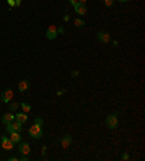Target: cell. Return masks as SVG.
I'll list each match as a JSON object with an SVG mask.
<instances>
[{
	"label": "cell",
	"instance_id": "1",
	"mask_svg": "<svg viewBox=\"0 0 145 161\" xmlns=\"http://www.w3.org/2000/svg\"><path fill=\"white\" fill-rule=\"evenodd\" d=\"M28 134H29V137H32L34 139H41V138H42V126L34 123V125L29 128Z\"/></svg>",
	"mask_w": 145,
	"mask_h": 161
},
{
	"label": "cell",
	"instance_id": "2",
	"mask_svg": "<svg viewBox=\"0 0 145 161\" xmlns=\"http://www.w3.org/2000/svg\"><path fill=\"white\" fill-rule=\"evenodd\" d=\"M118 123H119V120H118V113H112L106 118V126H108L109 129H115L116 126H118Z\"/></svg>",
	"mask_w": 145,
	"mask_h": 161
},
{
	"label": "cell",
	"instance_id": "3",
	"mask_svg": "<svg viewBox=\"0 0 145 161\" xmlns=\"http://www.w3.org/2000/svg\"><path fill=\"white\" fill-rule=\"evenodd\" d=\"M45 35H47L48 39H55L57 35H58V32H57V26H55V25H49L47 32H45Z\"/></svg>",
	"mask_w": 145,
	"mask_h": 161
},
{
	"label": "cell",
	"instance_id": "4",
	"mask_svg": "<svg viewBox=\"0 0 145 161\" xmlns=\"http://www.w3.org/2000/svg\"><path fill=\"white\" fill-rule=\"evenodd\" d=\"M0 97H2V100L5 102V103H9V102H10V100L13 99V91H12L10 89L3 90V91H2V96H0Z\"/></svg>",
	"mask_w": 145,
	"mask_h": 161
},
{
	"label": "cell",
	"instance_id": "5",
	"mask_svg": "<svg viewBox=\"0 0 145 161\" xmlns=\"http://www.w3.org/2000/svg\"><path fill=\"white\" fill-rule=\"evenodd\" d=\"M0 144H2V147H3L5 149H12L13 145H15V144L10 141V138H7V137H2V138H0Z\"/></svg>",
	"mask_w": 145,
	"mask_h": 161
},
{
	"label": "cell",
	"instance_id": "6",
	"mask_svg": "<svg viewBox=\"0 0 145 161\" xmlns=\"http://www.w3.org/2000/svg\"><path fill=\"white\" fill-rule=\"evenodd\" d=\"M97 41L103 42V44H108V42L110 41V35H109L108 32H104V30H100V32L97 34Z\"/></svg>",
	"mask_w": 145,
	"mask_h": 161
},
{
	"label": "cell",
	"instance_id": "7",
	"mask_svg": "<svg viewBox=\"0 0 145 161\" xmlns=\"http://www.w3.org/2000/svg\"><path fill=\"white\" fill-rule=\"evenodd\" d=\"M19 151H20V154H25L28 155L30 152V147L28 142H25V141H20L19 142Z\"/></svg>",
	"mask_w": 145,
	"mask_h": 161
},
{
	"label": "cell",
	"instance_id": "8",
	"mask_svg": "<svg viewBox=\"0 0 145 161\" xmlns=\"http://www.w3.org/2000/svg\"><path fill=\"white\" fill-rule=\"evenodd\" d=\"M74 10H76L77 15H86L87 13V7L83 3H77V5H74Z\"/></svg>",
	"mask_w": 145,
	"mask_h": 161
},
{
	"label": "cell",
	"instance_id": "9",
	"mask_svg": "<svg viewBox=\"0 0 145 161\" xmlns=\"http://www.w3.org/2000/svg\"><path fill=\"white\" fill-rule=\"evenodd\" d=\"M15 120H18L19 123H22V125H23L25 122L28 120V115L25 113V112H19V113L15 115Z\"/></svg>",
	"mask_w": 145,
	"mask_h": 161
},
{
	"label": "cell",
	"instance_id": "10",
	"mask_svg": "<svg viewBox=\"0 0 145 161\" xmlns=\"http://www.w3.org/2000/svg\"><path fill=\"white\" fill-rule=\"evenodd\" d=\"M15 120V115L12 113V112H9V113H5L3 116H2V122L6 125V123H10V122H13Z\"/></svg>",
	"mask_w": 145,
	"mask_h": 161
},
{
	"label": "cell",
	"instance_id": "11",
	"mask_svg": "<svg viewBox=\"0 0 145 161\" xmlns=\"http://www.w3.org/2000/svg\"><path fill=\"white\" fill-rule=\"evenodd\" d=\"M71 142H72L71 137H70V135H65V137H62V139H61V147H62V148H68V147L71 145Z\"/></svg>",
	"mask_w": 145,
	"mask_h": 161
},
{
	"label": "cell",
	"instance_id": "12",
	"mask_svg": "<svg viewBox=\"0 0 145 161\" xmlns=\"http://www.w3.org/2000/svg\"><path fill=\"white\" fill-rule=\"evenodd\" d=\"M10 135V141H12L13 144H19L20 142V139H22V137H20V134L19 132H12V134H9Z\"/></svg>",
	"mask_w": 145,
	"mask_h": 161
},
{
	"label": "cell",
	"instance_id": "13",
	"mask_svg": "<svg viewBox=\"0 0 145 161\" xmlns=\"http://www.w3.org/2000/svg\"><path fill=\"white\" fill-rule=\"evenodd\" d=\"M9 126H10V128H12V131L15 132H19V131H22V123H19L18 120H13V122H10V123H9Z\"/></svg>",
	"mask_w": 145,
	"mask_h": 161
},
{
	"label": "cell",
	"instance_id": "14",
	"mask_svg": "<svg viewBox=\"0 0 145 161\" xmlns=\"http://www.w3.org/2000/svg\"><path fill=\"white\" fill-rule=\"evenodd\" d=\"M18 89H19V91H26V90L29 89V81H28V80H22V81L19 83Z\"/></svg>",
	"mask_w": 145,
	"mask_h": 161
},
{
	"label": "cell",
	"instance_id": "15",
	"mask_svg": "<svg viewBox=\"0 0 145 161\" xmlns=\"http://www.w3.org/2000/svg\"><path fill=\"white\" fill-rule=\"evenodd\" d=\"M19 106L22 107V110H23L25 113H28V112L30 110V105H29V103H20Z\"/></svg>",
	"mask_w": 145,
	"mask_h": 161
},
{
	"label": "cell",
	"instance_id": "16",
	"mask_svg": "<svg viewBox=\"0 0 145 161\" xmlns=\"http://www.w3.org/2000/svg\"><path fill=\"white\" fill-rule=\"evenodd\" d=\"M18 107H19V103H16V102H12V103H10V106H9V110H10V112H15Z\"/></svg>",
	"mask_w": 145,
	"mask_h": 161
},
{
	"label": "cell",
	"instance_id": "17",
	"mask_svg": "<svg viewBox=\"0 0 145 161\" xmlns=\"http://www.w3.org/2000/svg\"><path fill=\"white\" fill-rule=\"evenodd\" d=\"M74 25H76L77 28H81V26H84V22H83L81 19H76V20H74Z\"/></svg>",
	"mask_w": 145,
	"mask_h": 161
},
{
	"label": "cell",
	"instance_id": "18",
	"mask_svg": "<svg viewBox=\"0 0 145 161\" xmlns=\"http://www.w3.org/2000/svg\"><path fill=\"white\" fill-rule=\"evenodd\" d=\"M35 123H36V125H39V126H44V120L41 119V118H36V119H35Z\"/></svg>",
	"mask_w": 145,
	"mask_h": 161
},
{
	"label": "cell",
	"instance_id": "19",
	"mask_svg": "<svg viewBox=\"0 0 145 161\" xmlns=\"http://www.w3.org/2000/svg\"><path fill=\"white\" fill-rule=\"evenodd\" d=\"M104 5H106L108 7H110L112 5H113V0H104Z\"/></svg>",
	"mask_w": 145,
	"mask_h": 161
},
{
	"label": "cell",
	"instance_id": "20",
	"mask_svg": "<svg viewBox=\"0 0 145 161\" xmlns=\"http://www.w3.org/2000/svg\"><path fill=\"white\" fill-rule=\"evenodd\" d=\"M121 158H122V160H129V154H126V152H125V154H122Z\"/></svg>",
	"mask_w": 145,
	"mask_h": 161
},
{
	"label": "cell",
	"instance_id": "21",
	"mask_svg": "<svg viewBox=\"0 0 145 161\" xmlns=\"http://www.w3.org/2000/svg\"><path fill=\"white\" fill-rule=\"evenodd\" d=\"M62 20H64V22H68V20H70V16H68V15H64Z\"/></svg>",
	"mask_w": 145,
	"mask_h": 161
},
{
	"label": "cell",
	"instance_id": "22",
	"mask_svg": "<svg viewBox=\"0 0 145 161\" xmlns=\"http://www.w3.org/2000/svg\"><path fill=\"white\" fill-rule=\"evenodd\" d=\"M57 32H58V34H62V32H64V28H62V26L57 28Z\"/></svg>",
	"mask_w": 145,
	"mask_h": 161
},
{
	"label": "cell",
	"instance_id": "23",
	"mask_svg": "<svg viewBox=\"0 0 145 161\" xmlns=\"http://www.w3.org/2000/svg\"><path fill=\"white\" fill-rule=\"evenodd\" d=\"M19 160V157H10L9 158V161H18Z\"/></svg>",
	"mask_w": 145,
	"mask_h": 161
},
{
	"label": "cell",
	"instance_id": "24",
	"mask_svg": "<svg viewBox=\"0 0 145 161\" xmlns=\"http://www.w3.org/2000/svg\"><path fill=\"white\" fill-rule=\"evenodd\" d=\"M70 3L74 6V5H77V3H79V0H70Z\"/></svg>",
	"mask_w": 145,
	"mask_h": 161
},
{
	"label": "cell",
	"instance_id": "25",
	"mask_svg": "<svg viewBox=\"0 0 145 161\" xmlns=\"http://www.w3.org/2000/svg\"><path fill=\"white\" fill-rule=\"evenodd\" d=\"M7 3H9V5H10V6H16V5H15V2H13V0H7Z\"/></svg>",
	"mask_w": 145,
	"mask_h": 161
},
{
	"label": "cell",
	"instance_id": "26",
	"mask_svg": "<svg viewBox=\"0 0 145 161\" xmlns=\"http://www.w3.org/2000/svg\"><path fill=\"white\" fill-rule=\"evenodd\" d=\"M71 76H72V77H76V76H79V71H72V73H71Z\"/></svg>",
	"mask_w": 145,
	"mask_h": 161
},
{
	"label": "cell",
	"instance_id": "27",
	"mask_svg": "<svg viewBox=\"0 0 145 161\" xmlns=\"http://www.w3.org/2000/svg\"><path fill=\"white\" fill-rule=\"evenodd\" d=\"M15 5H16V6H19V5H20V0H16V2H15Z\"/></svg>",
	"mask_w": 145,
	"mask_h": 161
},
{
	"label": "cell",
	"instance_id": "28",
	"mask_svg": "<svg viewBox=\"0 0 145 161\" xmlns=\"http://www.w3.org/2000/svg\"><path fill=\"white\" fill-rule=\"evenodd\" d=\"M86 2L87 0H79V3H83V5H86Z\"/></svg>",
	"mask_w": 145,
	"mask_h": 161
},
{
	"label": "cell",
	"instance_id": "29",
	"mask_svg": "<svg viewBox=\"0 0 145 161\" xmlns=\"http://www.w3.org/2000/svg\"><path fill=\"white\" fill-rule=\"evenodd\" d=\"M118 2H121V3H125V2H128V0H118Z\"/></svg>",
	"mask_w": 145,
	"mask_h": 161
}]
</instances>
